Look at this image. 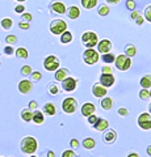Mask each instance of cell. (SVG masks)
Returning a JSON list of instances; mask_svg holds the SVG:
<instances>
[{"label":"cell","mask_w":151,"mask_h":157,"mask_svg":"<svg viewBox=\"0 0 151 157\" xmlns=\"http://www.w3.org/2000/svg\"><path fill=\"white\" fill-rule=\"evenodd\" d=\"M37 148H38V141H37L36 137L26 136L21 140V151L24 152V153L32 155L37 151Z\"/></svg>","instance_id":"6da1fadb"},{"label":"cell","mask_w":151,"mask_h":157,"mask_svg":"<svg viewBox=\"0 0 151 157\" xmlns=\"http://www.w3.org/2000/svg\"><path fill=\"white\" fill-rule=\"evenodd\" d=\"M81 42L84 47L87 48H93L95 46H97V42H99V37L95 32H85L81 36Z\"/></svg>","instance_id":"7a4b0ae2"},{"label":"cell","mask_w":151,"mask_h":157,"mask_svg":"<svg viewBox=\"0 0 151 157\" xmlns=\"http://www.w3.org/2000/svg\"><path fill=\"white\" fill-rule=\"evenodd\" d=\"M114 64L116 68L120 71H128L131 66V58L126 56L125 54H120L118 56H116L114 59Z\"/></svg>","instance_id":"3957f363"},{"label":"cell","mask_w":151,"mask_h":157,"mask_svg":"<svg viewBox=\"0 0 151 157\" xmlns=\"http://www.w3.org/2000/svg\"><path fill=\"white\" fill-rule=\"evenodd\" d=\"M99 52L95 48H87V50L83 52V60H84L85 64L88 66H92V64H96L97 62H99Z\"/></svg>","instance_id":"277c9868"},{"label":"cell","mask_w":151,"mask_h":157,"mask_svg":"<svg viewBox=\"0 0 151 157\" xmlns=\"http://www.w3.org/2000/svg\"><path fill=\"white\" fill-rule=\"evenodd\" d=\"M67 30V24L65 20H61V18H57V20H53L51 24H50V32L55 36H61L63 32Z\"/></svg>","instance_id":"5b68a950"},{"label":"cell","mask_w":151,"mask_h":157,"mask_svg":"<svg viewBox=\"0 0 151 157\" xmlns=\"http://www.w3.org/2000/svg\"><path fill=\"white\" fill-rule=\"evenodd\" d=\"M61 66V62L55 55H49L46 56V59L43 60V67L45 70L49 72H55Z\"/></svg>","instance_id":"8992f818"},{"label":"cell","mask_w":151,"mask_h":157,"mask_svg":"<svg viewBox=\"0 0 151 157\" xmlns=\"http://www.w3.org/2000/svg\"><path fill=\"white\" fill-rule=\"evenodd\" d=\"M62 109L66 114H74L77 109V102L75 98L72 97H67L63 100V104H62Z\"/></svg>","instance_id":"52a82bcc"},{"label":"cell","mask_w":151,"mask_h":157,"mask_svg":"<svg viewBox=\"0 0 151 157\" xmlns=\"http://www.w3.org/2000/svg\"><path fill=\"white\" fill-rule=\"evenodd\" d=\"M137 122H138L139 128H142L143 131L151 130V114L150 113H142V114L138 117Z\"/></svg>","instance_id":"ba28073f"},{"label":"cell","mask_w":151,"mask_h":157,"mask_svg":"<svg viewBox=\"0 0 151 157\" xmlns=\"http://www.w3.org/2000/svg\"><path fill=\"white\" fill-rule=\"evenodd\" d=\"M76 85H77V80L71 76H69L62 81V88H63V90H66V92H74L76 89Z\"/></svg>","instance_id":"9c48e42d"},{"label":"cell","mask_w":151,"mask_h":157,"mask_svg":"<svg viewBox=\"0 0 151 157\" xmlns=\"http://www.w3.org/2000/svg\"><path fill=\"white\" fill-rule=\"evenodd\" d=\"M112 51V42L109 39H101L100 42H97V52L103 54H108Z\"/></svg>","instance_id":"30bf717a"},{"label":"cell","mask_w":151,"mask_h":157,"mask_svg":"<svg viewBox=\"0 0 151 157\" xmlns=\"http://www.w3.org/2000/svg\"><path fill=\"white\" fill-rule=\"evenodd\" d=\"M116 82V78L113 76V73H110V75H108V73H101L100 76V84L105 86V88H109V86H113Z\"/></svg>","instance_id":"8fae6325"},{"label":"cell","mask_w":151,"mask_h":157,"mask_svg":"<svg viewBox=\"0 0 151 157\" xmlns=\"http://www.w3.org/2000/svg\"><path fill=\"white\" fill-rule=\"evenodd\" d=\"M92 93H93V96L97 97V98H103V97L106 96L108 89L101 85L100 82H96V84H93V86H92Z\"/></svg>","instance_id":"7c38bea8"},{"label":"cell","mask_w":151,"mask_h":157,"mask_svg":"<svg viewBox=\"0 0 151 157\" xmlns=\"http://www.w3.org/2000/svg\"><path fill=\"white\" fill-rule=\"evenodd\" d=\"M18 90L22 94H28L33 90V82L30 80H21L18 82Z\"/></svg>","instance_id":"4fadbf2b"},{"label":"cell","mask_w":151,"mask_h":157,"mask_svg":"<svg viewBox=\"0 0 151 157\" xmlns=\"http://www.w3.org/2000/svg\"><path fill=\"white\" fill-rule=\"evenodd\" d=\"M103 139H104V141H105L106 144H113L114 141L117 140V132L113 128L105 130L104 135H103Z\"/></svg>","instance_id":"5bb4252c"},{"label":"cell","mask_w":151,"mask_h":157,"mask_svg":"<svg viewBox=\"0 0 151 157\" xmlns=\"http://www.w3.org/2000/svg\"><path fill=\"white\" fill-rule=\"evenodd\" d=\"M95 111H96V106L93 104H91V102H87V104L81 106V114L84 117H89L92 114H95Z\"/></svg>","instance_id":"9a60e30c"},{"label":"cell","mask_w":151,"mask_h":157,"mask_svg":"<svg viewBox=\"0 0 151 157\" xmlns=\"http://www.w3.org/2000/svg\"><path fill=\"white\" fill-rule=\"evenodd\" d=\"M51 11L57 14H63L66 13V6L62 2H53L51 3Z\"/></svg>","instance_id":"2e32d148"},{"label":"cell","mask_w":151,"mask_h":157,"mask_svg":"<svg viewBox=\"0 0 151 157\" xmlns=\"http://www.w3.org/2000/svg\"><path fill=\"white\" fill-rule=\"evenodd\" d=\"M95 127V130L96 131H105V130H108V127H109V123H108V121L104 119V118H97V121H96V123L93 124Z\"/></svg>","instance_id":"e0dca14e"},{"label":"cell","mask_w":151,"mask_h":157,"mask_svg":"<svg viewBox=\"0 0 151 157\" xmlns=\"http://www.w3.org/2000/svg\"><path fill=\"white\" fill-rule=\"evenodd\" d=\"M69 76H70V71L67 70V68H58L55 71V80L57 81H63Z\"/></svg>","instance_id":"ac0fdd59"},{"label":"cell","mask_w":151,"mask_h":157,"mask_svg":"<svg viewBox=\"0 0 151 157\" xmlns=\"http://www.w3.org/2000/svg\"><path fill=\"white\" fill-rule=\"evenodd\" d=\"M66 12H67V16L71 20H76L77 17H80V9L76 6H71L69 9H66Z\"/></svg>","instance_id":"d6986e66"},{"label":"cell","mask_w":151,"mask_h":157,"mask_svg":"<svg viewBox=\"0 0 151 157\" xmlns=\"http://www.w3.org/2000/svg\"><path fill=\"white\" fill-rule=\"evenodd\" d=\"M131 20L137 24L138 26H141L143 24V21H145V18H143V13L142 12H139V11H133L131 12Z\"/></svg>","instance_id":"ffe728a7"},{"label":"cell","mask_w":151,"mask_h":157,"mask_svg":"<svg viewBox=\"0 0 151 157\" xmlns=\"http://www.w3.org/2000/svg\"><path fill=\"white\" fill-rule=\"evenodd\" d=\"M100 105H101V107H103L104 110H110L112 107H113V105H114V101H113V98L112 97H103L101 98Z\"/></svg>","instance_id":"44dd1931"},{"label":"cell","mask_w":151,"mask_h":157,"mask_svg":"<svg viewBox=\"0 0 151 157\" xmlns=\"http://www.w3.org/2000/svg\"><path fill=\"white\" fill-rule=\"evenodd\" d=\"M32 121L34 122L36 124H42L43 122H45V118H43V113L40 111V110L33 111V118H32Z\"/></svg>","instance_id":"7402d4cb"},{"label":"cell","mask_w":151,"mask_h":157,"mask_svg":"<svg viewBox=\"0 0 151 157\" xmlns=\"http://www.w3.org/2000/svg\"><path fill=\"white\" fill-rule=\"evenodd\" d=\"M42 110H43V113H45V114L53 117V115H55V113H57V107H55L54 104L49 102V104H45V106H43Z\"/></svg>","instance_id":"603a6c76"},{"label":"cell","mask_w":151,"mask_h":157,"mask_svg":"<svg viewBox=\"0 0 151 157\" xmlns=\"http://www.w3.org/2000/svg\"><path fill=\"white\" fill-rule=\"evenodd\" d=\"M141 86L142 89H150L151 88V75H145L141 77Z\"/></svg>","instance_id":"cb8c5ba5"},{"label":"cell","mask_w":151,"mask_h":157,"mask_svg":"<svg viewBox=\"0 0 151 157\" xmlns=\"http://www.w3.org/2000/svg\"><path fill=\"white\" fill-rule=\"evenodd\" d=\"M72 39H74V37H72V33L70 30H66V32H63L61 34V42L63 43V45L72 42Z\"/></svg>","instance_id":"d4e9b609"},{"label":"cell","mask_w":151,"mask_h":157,"mask_svg":"<svg viewBox=\"0 0 151 157\" xmlns=\"http://www.w3.org/2000/svg\"><path fill=\"white\" fill-rule=\"evenodd\" d=\"M83 147H84L85 149H93L96 147V141L93 137H85L84 140H83Z\"/></svg>","instance_id":"484cf974"},{"label":"cell","mask_w":151,"mask_h":157,"mask_svg":"<svg viewBox=\"0 0 151 157\" xmlns=\"http://www.w3.org/2000/svg\"><path fill=\"white\" fill-rule=\"evenodd\" d=\"M21 118L24 122H32V118H33V110L30 109H24L21 111Z\"/></svg>","instance_id":"4316f807"},{"label":"cell","mask_w":151,"mask_h":157,"mask_svg":"<svg viewBox=\"0 0 151 157\" xmlns=\"http://www.w3.org/2000/svg\"><path fill=\"white\" fill-rule=\"evenodd\" d=\"M14 54H16V56L18 59H28V56H29V52L25 47H18L17 50L14 51Z\"/></svg>","instance_id":"83f0119b"},{"label":"cell","mask_w":151,"mask_h":157,"mask_svg":"<svg viewBox=\"0 0 151 157\" xmlns=\"http://www.w3.org/2000/svg\"><path fill=\"white\" fill-rule=\"evenodd\" d=\"M135 54H137V47L134 45H128L125 47V55L126 56L133 58V56H135Z\"/></svg>","instance_id":"f1b7e54d"},{"label":"cell","mask_w":151,"mask_h":157,"mask_svg":"<svg viewBox=\"0 0 151 157\" xmlns=\"http://www.w3.org/2000/svg\"><path fill=\"white\" fill-rule=\"evenodd\" d=\"M81 6L85 9H93L97 6V0H81Z\"/></svg>","instance_id":"f546056e"},{"label":"cell","mask_w":151,"mask_h":157,"mask_svg":"<svg viewBox=\"0 0 151 157\" xmlns=\"http://www.w3.org/2000/svg\"><path fill=\"white\" fill-rule=\"evenodd\" d=\"M114 59H116V56H114L112 52L103 54V55H101V60H103L104 63H108V64H109V63H113Z\"/></svg>","instance_id":"4dcf8cb0"},{"label":"cell","mask_w":151,"mask_h":157,"mask_svg":"<svg viewBox=\"0 0 151 157\" xmlns=\"http://www.w3.org/2000/svg\"><path fill=\"white\" fill-rule=\"evenodd\" d=\"M47 92L50 93V94L55 96V94H58V93H59V86H58L57 84H54V82H51V84L47 85Z\"/></svg>","instance_id":"1f68e13d"},{"label":"cell","mask_w":151,"mask_h":157,"mask_svg":"<svg viewBox=\"0 0 151 157\" xmlns=\"http://www.w3.org/2000/svg\"><path fill=\"white\" fill-rule=\"evenodd\" d=\"M0 24H2V28L6 29V30H9V29L13 26V21H12L11 18H3Z\"/></svg>","instance_id":"d6a6232c"},{"label":"cell","mask_w":151,"mask_h":157,"mask_svg":"<svg viewBox=\"0 0 151 157\" xmlns=\"http://www.w3.org/2000/svg\"><path fill=\"white\" fill-rule=\"evenodd\" d=\"M109 12H110V8L108 7V6H101L100 8H99V14L101 17H104V16H108L109 14Z\"/></svg>","instance_id":"836d02e7"},{"label":"cell","mask_w":151,"mask_h":157,"mask_svg":"<svg viewBox=\"0 0 151 157\" xmlns=\"http://www.w3.org/2000/svg\"><path fill=\"white\" fill-rule=\"evenodd\" d=\"M143 18L146 20V21L151 22V4H150L149 7H146V9H145V13H143Z\"/></svg>","instance_id":"e575fe53"},{"label":"cell","mask_w":151,"mask_h":157,"mask_svg":"<svg viewBox=\"0 0 151 157\" xmlns=\"http://www.w3.org/2000/svg\"><path fill=\"white\" fill-rule=\"evenodd\" d=\"M6 42L8 45H14V43L17 42V37L14 36V34H9V36L6 37Z\"/></svg>","instance_id":"d590c367"},{"label":"cell","mask_w":151,"mask_h":157,"mask_svg":"<svg viewBox=\"0 0 151 157\" xmlns=\"http://www.w3.org/2000/svg\"><path fill=\"white\" fill-rule=\"evenodd\" d=\"M139 98L141 100H149L150 98V93H149V89H141L139 92Z\"/></svg>","instance_id":"8d00e7d4"},{"label":"cell","mask_w":151,"mask_h":157,"mask_svg":"<svg viewBox=\"0 0 151 157\" xmlns=\"http://www.w3.org/2000/svg\"><path fill=\"white\" fill-rule=\"evenodd\" d=\"M32 72L33 71H32V67L30 66H24L21 68V75H24V76H29Z\"/></svg>","instance_id":"74e56055"},{"label":"cell","mask_w":151,"mask_h":157,"mask_svg":"<svg viewBox=\"0 0 151 157\" xmlns=\"http://www.w3.org/2000/svg\"><path fill=\"white\" fill-rule=\"evenodd\" d=\"M30 78L33 81H40L42 78V73L41 72H32L30 73Z\"/></svg>","instance_id":"f35d334b"},{"label":"cell","mask_w":151,"mask_h":157,"mask_svg":"<svg viewBox=\"0 0 151 157\" xmlns=\"http://www.w3.org/2000/svg\"><path fill=\"white\" fill-rule=\"evenodd\" d=\"M62 157H76V156H75V152L72 149H66L62 153Z\"/></svg>","instance_id":"ab89813d"},{"label":"cell","mask_w":151,"mask_h":157,"mask_svg":"<svg viewBox=\"0 0 151 157\" xmlns=\"http://www.w3.org/2000/svg\"><path fill=\"white\" fill-rule=\"evenodd\" d=\"M126 8L130 9V11H134L135 9V2L134 0H128V2H126Z\"/></svg>","instance_id":"60d3db41"},{"label":"cell","mask_w":151,"mask_h":157,"mask_svg":"<svg viewBox=\"0 0 151 157\" xmlns=\"http://www.w3.org/2000/svg\"><path fill=\"white\" fill-rule=\"evenodd\" d=\"M13 52H14V50H13V47L11 45L4 47V54H6V55H13Z\"/></svg>","instance_id":"b9f144b4"},{"label":"cell","mask_w":151,"mask_h":157,"mask_svg":"<svg viewBox=\"0 0 151 157\" xmlns=\"http://www.w3.org/2000/svg\"><path fill=\"white\" fill-rule=\"evenodd\" d=\"M118 114L121 117H128L129 115V110L125 109V107H120V109H118Z\"/></svg>","instance_id":"7bdbcfd3"},{"label":"cell","mask_w":151,"mask_h":157,"mask_svg":"<svg viewBox=\"0 0 151 157\" xmlns=\"http://www.w3.org/2000/svg\"><path fill=\"white\" fill-rule=\"evenodd\" d=\"M87 118H88V123H89V124H92V126H93V124L96 123V121H97V117H96L95 114H92V115L87 117Z\"/></svg>","instance_id":"ee69618b"},{"label":"cell","mask_w":151,"mask_h":157,"mask_svg":"<svg viewBox=\"0 0 151 157\" xmlns=\"http://www.w3.org/2000/svg\"><path fill=\"white\" fill-rule=\"evenodd\" d=\"M28 109H30V110H37L38 109V104L36 101H30L29 102V107Z\"/></svg>","instance_id":"f6af8a7d"},{"label":"cell","mask_w":151,"mask_h":157,"mask_svg":"<svg viewBox=\"0 0 151 157\" xmlns=\"http://www.w3.org/2000/svg\"><path fill=\"white\" fill-rule=\"evenodd\" d=\"M18 25H20V28H21V29H24V30H28V29L30 28V25H29V22H26V21H21L20 24H18Z\"/></svg>","instance_id":"bcb514c9"},{"label":"cell","mask_w":151,"mask_h":157,"mask_svg":"<svg viewBox=\"0 0 151 157\" xmlns=\"http://www.w3.org/2000/svg\"><path fill=\"white\" fill-rule=\"evenodd\" d=\"M24 11H25V7L24 6H16L14 7V12L16 13H24Z\"/></svg>","instance_id":"7dc6e473"},{"label":"cell","mask_w":151,"mask_h":157,"mask_svg":"<svg viewBox=\"0 0 151 157\" xmlns=\"http://www.w3.org/2000/svg\"><path fill=\"white\" fill-rule=\"evenodd\" d=\"M103 73H108V75H110V73H113V68L109 67V66H105L103 68Z\"/></svg>","instance_id":"c3c4849f"},{"label":"cell","mask_w":151,"mask_h":157,"mask_svg":"<svg viewBox=\"0 0 151 157\" xmlns=\"http://www.w3.org/2000/svg\"><path fill=\"white\" fill-rule=\"evenodd\" d=\"M22 18L25 20L26 22H29V21H30V20H32V14H30V13H26V12H24V13H22Z\"/></svg>","instance_id":"681fc988"},{"label":"cell","mask_w":151,"mask_h":157,"mask_svg":"<svg viewBox=\"0 0 151 157\" xmlns=\"http://www.w3.org/2000/svg\"><path fill=\"white\" fill-rule=\"evenodd\" d=\"M79 145H80L79 140H76V139H72V140H71V147H72V148H77Z\"/></svg>","instance_id":"f907efd6"},{"label":"cell","mask_w":151,"mask_h":157,"mask_svg":"<svg viewBox=\"0 0 151 157\" xmlns=\"http://www.w3.org/2000/svg\"><path fill=\"white\" fill-rule=\"evenodd\" d=\"M121 0H106V3L108 4H112V6H116V4H118Z\"/></svg>","instance_id":"816d5d0a"},{"label":"cell","mask_w":151,"mask_h":157,"mask_svg":"<svg viewBox=\"0 0 151 157\" xmlns=\"http://www.w3.org/2000/svg\"><path fill=\"white\" fill-rule=\"evenodd\" d=\"M128 157H139V156H138L137 152H131V153L128 155Z\"/></svg>","instance_id":"f5cc1de1"},{"label":"cell","mask_w":151,"mask_h":157,"mask_svg":"<svg viewBox=\"0 0 151 157\" xmlns=\"http://www.w3.org/2000/svg\"><path fill=\"white\" fill-rule=\"evenodd\" d=\"M47 157H55V153L53 151H49L47 152Z\"/></svg>","instance_id":"db71d44e"},{"label":"cell","mask_w":151,"mask_h":157,"mask_svg":"<svg viewBox=\"0 0 151 157\" xmlns=\"http://www.w3.org/2000/svg\"><path fill=\"white\" fill-rule=\"evenodd\" d=\"M147 153H149V156L151 157V145H149V147H147Z\"/></svg>","instance_id":"11a10c76"},{"label":"cell","mask_w":151,"mask_h":157,"mask_svg":"<svg viewBox=\"0 0 151 157\" xmlns=\"http://www.w3.org/2000/svg\"><path fill=\"white\" fill-rule=\"evenodd\" d=\"M16 2H18V3H24V2H26V0H16Z\"/></svg>","instance_id":"9f6ffc18"},{"label":"cell","mask_w":151,"mask_h":157,"mask_svg":"<svg viewBox=\"0 0 151 157\" xmlns=\"http://www.w3.org/2000/svg\"><path fill=\"white\" fill-rule=\"evenodd\" d=\"M149 111H150V114H151V104L149 105Z\"/></svg>","instance_id":"6f0895ef"},{"label":"cell","mask_w":151,"mask_h":157,"mask_svg":"<svg viewBox=\"0 0 151 157\" xmlns=\"http://www.w3.org/2000/svg\"><path fill=\"white\" fill-rule=\"evenodd\" d=\"M149 93H150V97H151V90H150V92H149Z\"/></svg>","instance_id":"680465c9"},{"label":"cell","mask_w":151,"mask_h":157,"mask_svg":"<svg viewBox=\"0 0 151 157\" xmlns=\"http://www.w3.org/2000/svg\"><path fill=\"white\" fill-rule=\"evenodd\" d=\"M30 157H37V156H30Z\"/></svg>","instance_id":"91938a15"},{"label":"cell","mask_w":151,"mask_h":157,"mask_svg":"<svg viewBox=\"0 0 151 157\" xmlns=\"http://www.w3.org/2000/svg\"><path fill=\"white\" fill-rule=\"evenodd\" d=\"M0 66H2V62H0Z\"/></svg>","instance_id":"94428289"}]
</instances>
